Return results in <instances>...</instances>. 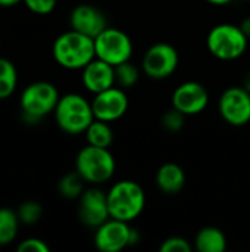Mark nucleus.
Wrapping results in <instances>:
<instances>
[{"label": "nucleus", "instance_id": "nucleus-1", "mask_svg": "<svg viewBox=\"0 0 250 252\" xmlns=\"http://www.w3.org/2000/svg\"><path fill=\"white\" fill-rule=\"evenodd\" d=\"M53 58L66 69H83L96 58L94 38L75 30L66 31L55 40Z\"/></svg>", "mask_w": 250, "mask_h": 252}, {"label": "nucleus", "instance_id": "nucleus-2", "mask_svg": "<svg viewBox=\"0 0 250 252\" xmlns=\"http://www.w3.org/2000/svg\"><path fill=\"white\" fill-rule=\"evenodd\" d=\"M146 193L143 188L133 180H121L108 192V208L111 219L130 223L144 210Z\"/></svg>", "mask_w": 250, "mask_h": 252}, {"label": "nucleus", "instance_id": "nucleus-3", "mask_svg": "<svg viewBox=\"0 0 250 252\" xmlns=\"http://www.w3.org/2000/svg\"><path fill=\"white\" fill-rule=\"evenodd\" d=\"M55 118L60 130L68 134L85 133L88 126L94 121L91 102L77 93H68L59 97L55 108Z\"/></svg>", "mask_w": 250, "mask_h": 252}, {"label": "nucleus", "instance_id": "nucleus-4", "mask_svg": "<svg viewBox=\"0 0 250 252\" xmlns=\"http://www.w3.org/2000/svg\"><path fill=\"white\" fill-rule=\"evenodd\" d=\"M115 167V158L109 152V148L87 145L78 152L75 159V170L91 185H100L111 180Z\"/></svg>", "mask_w": 250, "mask_h": 252}, {"label": "nucleus", "instance_id": "nucleus-5", "mask_svg": "<svg viewBox=\"0 0 250 252\" xmlns=\"http://www.w3.org/2000/svg\"><path fill=\"white\" fill-rule=\"evenodd\" d=\"M59 97V92L52 83L35 81L27 86L21 93V109L25 121L35 123L55 112Z\"/></svg>", "mask_w": 250, "mask_h": 252}, {"label": "nucleus", "instance_id": "nucleus-6", "mask_svg": "<svg viewBox=\"0 0 250 252\" xmlns=\"http://www.w3.org/2000/svg\"><path fill=\"white\" fill-rule=\"evenodd\" d=\"M208 50L221 61H234L240 58L249 44V38L234 24H220L214 27L206 38Z\"/></svg>", "mask_w": 250, "mask_h": 252}, {"label": "nucleus", "instance_id": "nucleus-7", "mask_svg": "<svg viewBox=\"0 0 250 252\" xmlns=\"http://www.w3.org/2000/svg\"><path fill=\"white\" fill-rule=\"evenodd\" d=\"M96 58L116 66L127 62L133 56V41L131 38L118 28L108 27L94 38Z\"/></svg>", "mask_w": 250, "mask_h": 252}, {"label": "nucleus", "instance_id": "nucleus-8", "mask_svg": "<svg viewBox=\"0 0 250 252\" xmlns=\"http://www.w3.org/2000/svg\"><path fill=\"white\" fill-rule=\"evenodd\" d=\"M178 52L168 43H156L147 49L143 58V71L149 78L164 80L178 68Z\"/></svg>", "mask_w": 250, "mask_h": 252}, {"label": "nucleus", "instance_id": "nucleus-9", "mask_svg": "<svg viewBox=\"0 0 250 252\" xmlns=\"http://www.w3.org/2000/svg\"><path fill=\"white\" fill-rule=\"evenodd\" d=\"M137 241V235L130 229L128 223L108 219L103 224L96 227L94 245L102 252H119Z\"/></svg>", "mask_w": 250, "mask_h": 252}, {"label": "nucleus", "instance_id": "nucleus-10", "mask_svg": "<svg viewBox=\"0 0 250 252\" xmlns=\"http://www.w3.org/2000/svg\"><path fill=\"white\" fill-rule=\"evenodd\" d=\"M222 120L234 127L246 126L250 121V93L245 87L227 89L218 102Z\"/></svg>", "mask_w": 250, "mask_h": 252}, {"label": "nucleus", "instance_id": "nucleus-11", "mask_svg": "<svg viewBox=\"0 0 250 252\" xmlns=\"http://www.w3.org/2000/svg\"><path fill=\"white\" fill-rule=\"evenodd\" d=\"M93 114L96 120L112 123L119 120L128 109V97L121 87H111L97 93L91 102Z\"/></svg>", "mask_w": 250, "mask_h": 252}, {"label": "nucleus", "instance_id": "nucleus-12", "mask_svg": "<svg viewBox=\"0 0 250 252\" xmlns=\"http://www.w3.org/2000/svg\"><path fill=\"white\" fill-rule=\"evenodd\" d=\"M78 199V217L85 226L99 227L108 219H111L108 208V193H105L103 190L97 188L87 189L81 193Z\"/></svg>", "mask_w": 250, "mask_h": 252}, {"label": "nucleus", "instance_id": "nucleus-13", "mask_svg": "<svg viewBox=\"0 0 250 252\" xmlns=\"http://www.w3.org/2000/svg\"><path fill=\"white\" fill-rule=\"evenodd\" d=\"M209 94L203 84L197 81H186L172 93V108L187 115H197L208 106Z\"/></svg>", "mask_w": 250, "mask_h": 252}, {"label": "nucleus", "instance_id": "nucleus-14", "mask_svg": "<svg viewBox=\"0 0 250 252\" xmlns=\"http://www.w3.org/2000/svg\"><path fill=\"white\" fill-rule=\"evenodd\" d=\"M71 30L96 38L102 31L108 28V19L105 13L91 4H78L69 16Z\"/></svg>", "mask_w": 250, "mask_h": 252}, {"label": "nucleus", "instance_id": "nucleus-15", "mask_svg": "<svg viewBox=\"0 0 250 252\" xmlns=\"http://www.w3.org/2000/svg\"><path fill=\"white\" fill-rule=\"evenodd\" d=\"M83 84L88 92L94 94L113 87L116 84L115 66L99 58H94L83 68Z\"/></svg>", "mask_w": 250, "mask_h": 252}, {"label": "nucleus", "instance_id": "nucleus-16", "mask_svg": "<svg viewBox=\"0 0 250 252\" xmlns=\"http://www.w3.org/2000/svg\"><path fill=\"white\" fill-rule=\"evenodd\" d=\"M186 183V174L178 164L167 162L159 167L156 173V185L158 188L168 195L178 193Z\"/></svg>", "mask_w": 250, "mask_h": 252}, {"label": "nucleus", "instance_id": "nucleus-17", "mask_svg": "<svg viewBox=\"0 0 250 252\" xmlns=\"http://www.w3.org/2000/svg\"><path fill=\"white\" fill-rule=\"evenodd\" d=\"M196 250L200 252H222L227 248L225 235L217 227H203L194 239Z\"/></svg>", "mask_w": 250, "mask_h": 252}, {"label": "nucleus", "instance_id": "nucleus-18", "mask_svg": "<svg viewBox=\"0 0 250 252\" xmlns=\"http://www.w3.org/2000/svg\"><path fill=\"white\" fill-rule=\"evenodd\" d=\"M87 143L99 148H109L113 142V131L106 121L96 120L85 130Z\"/></svg>", "mask_w": 250, "mask_h": 252}, {"label": "nucleus", "instance_id": "nucleus-19", "mask_svg": "<svg viewBox=\"0 0 250 252\" xmlns=\"http://www.w3.org/2000/svg\"><path fill=\"white\" fill-rule=\"evenodd\" d=\"M19 219L16 211L10 208H0V247L12 244L18 235Z\"/></svg>", "mask_w": 250, "mask_h": 252}, {"label": "nucleus", "instance_id": "nucleus-20", "mask_svg": "<svg viewBox=\"0 0 250 252\" xmlns=\"http://www.w3.org/2000/svg\"><path fill=\"white\" fill-rule=\"evenodd\" d=\"M16 83L18 75L15 65L6 58H0V100L9 97L15 92Z\"/></svg>", "mask_w": 250, "mask_h": 252}, {"label": "nucleus", "instance_id": "nucleus-21", "mask_svg": "<svg viewBox=\"0 0 250 252\" xmlns=\"http://www.w3.org/2000/svg\"><path fill=\"white\" fill-rule=\"evenodd\" d=\"M84 182L85 180L78 174V171L69 173L60 179L57 186L59 193L66 199H77L84 192Z\"/></svg>", "mask_w": 250, "mask_h": 252}, {"label": "nucleus", "instance_id": "nucleus-22", "mask_svg": "<svg viewBox=\"0 0 250 252\" xmlns=\"http://www.w3.org/2000/svg\"><path fill=\"white\" fill-rule=\"evenodd\" d=\"M140 72L136 65H133L130 61L122 62L115 66V83L121 89L133 87L139 81Z\"/></svg>", "mask_w": 250, "mask_h": 252}, {"label": "nucleus", "instance_id": "nucleus-23", "mask_svg": "<svg viewBox=\"0 0 250 252\" xmlns=\"http://www.w3.org/2000/svg\"><path fill=\"white\" fill-rule=\"evenodd\" d=\"M18 219L24 224H34L41 219L43 214V207L35 202V201H25L19 205L16 210Z\"/></svg>", "mask_w": 250, "mask_h": 252}, {"label": "nucleus", "instance_id": "nucleus-24", "mask_svg": "<svg viewBox=\"0 0 250 252\" xmlns=\"http://www.w3.org/2000/svg\"><path fill=\"white\" fill-rule=\"evenodd\" d=\"M184 117L186 115L183 112H180L178 109L172 108V109H169L168 112L164 114V117H162V126L168 131H172V133L180 131L183 128V126H184Z\"/></svg>", "mask_w": 250, "mask_h": 252}, {"label": "nucleus", "instance_id": "nucleus-25", "mask_svg": "<svg viewBox=\"0 0 250 252\" xmlns=\"http://www.w3.org/2000/svg\"><path fill=\"white\" fill-rule=\"evenodd\" d=\"M159 250L161 252H190L192 245L189 244L187 239L181 236H171L162 242Z\"/></svg>", "mask_w": 250, "mask_h": 252}, {"label": "nucleus", "instance_id": "nucleus-26", "mask_svg": "<svg viewBox=\"0 0 250 252\" xmlns=\"http://www.w3.org/2000/svg\"><path fill=\"white\" fill-rule=\"evenodd\" d=\"M25 6L38 15H47L56 7V0H22Z\"/></svg>", "mask_w": 250, "mask_h": 252}, {"label": "nucleus", "instance_id": "nucleus-27", "mask_svg": "<svg viewBox=\"0 0 250 252\" xmlns=\"http://www.w3.org/2000/svg\"><path fill=\"white\" fill-rule=\"evenodd\" d=\"M18 252H49V247L38 238H29L18 245Z\"/></svg>", "mask_w": 250, "mask_h": 252}, {"label": "nucleus", "instance_id": "nucleus-28", "mask_svg": "<svg viewBox=\"0 0 250 252\" xmlns=\"http://www.w3.org/2000/svg\"><path fill=\"white\" fill-rule=\"evenodd\" d=\"M240 28L243 30V32L246 34V37L250 38V16H248L246 19H243V22L240 24Z\"/></svg>", "mask_w": 250, "mask_h": 252}, {"label": "nucleus", "instance_id": "nucleus-29", "mask_svg": "<svg viewBox=\"0 0 250 252\" xmlns=\"http://www.w3.org/2000/svg\"><path fill=\"white\" fill-rule=\"evenodd\" d=\"M19 1H22V0H0V6H3V7H10V6L18 4Z\"/></svg>", "mask_w": 250, "mask_h": 252}, {"label": "nucleus", "instance_id": "nucleus-30", "mask_svg": "<svg viewBox=\"0 0 250 252\" xmlns=\"http://www.w3.org/2000/svg\"><path fill=\"white\" fill-rule=\"evenodd\" d=\"M206 1H209L212 4H217V6H222V4H228L233 0H206Z\"/></svg>", "mask_w": 250, "mask_h": 252}, {"label": "nucleus", "instance_id": "nucleus-31", "mask_svg": "<svg viewBox=\"0 0 250 252\" xmlns=\"http://www.w3.org/2000/svg\"><path fill=\"white\" fill-rule=\"evenodd\" d=\"M243 87L248 90L250 93V71L246 74V77H245V81H243Z\"/></svg>", "mask_w": 250, "mask_h": 252}]
</instances>
